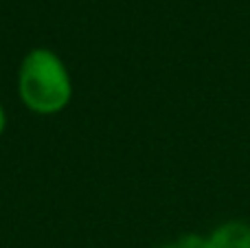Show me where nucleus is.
Segmentation results:
<instances>
[{"instance_id": "nucleus-1", "label": "nucleus", "mask_w": 250, "mask_h": 248, "mask_svg": "<svg viewBox=\"0 0 250 248\" xmlns=\"http://www.w3.org/2000/svg\"><path fill=\"white\" fill-rule=\"evenodd\" d=\"M18 97L29 112L55 117L73 101V77L64 57L48 46L26 51L18 68Z\"/></svg>"}, {"instance_id": "nucleus-2", "label": "nucleus", "mask_w": 250, "mask_h": 248, "mask_svg": "<svg viewBox=\"0 0 250 248\" xmlns=\"http://www.w3.org/2000/svg\"><path fill=\"white\" fill-rule=\"evenodd\" d=\"M202 248H250V224L244 220H229L202 237Z\"/></svg>"}, {"instance_id": "nucleus-3", "label": "nucleus", "mask_w": 250, "mask_h": 248, "mask_svg": "<svg viewBox=\"0 0 250 248\" xmlns=\"http://www.w3.org/2000/svg\"><path fill=\"white\" fill-rule=\"evenodd\" d=\"M160 248H202V237L200 235H185L182 240L173 242V244H165Z\"/></svg>"}, {"instance_id": "nucleus-4", "label": "nucleus", "mask_w": 250, "mask_h": 248, "mask_svg": "<svg viewBox=\"0 0 250 248\" xmlns=\"http://www.w3.org/2000/svg\"><path fill=\"white\" fill-rule=\"evenodd\" d=\"M7 123H9V119H7V110H4V105L0 103V136L4 134V130H7Z\"/></svg>"}]
</instances>
